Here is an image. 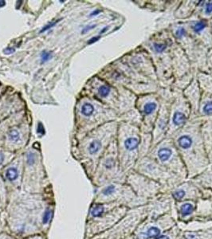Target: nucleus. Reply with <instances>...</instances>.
<instances>
[{"instance_id": "obj_10", "label": "nucleus", "mask_w": 212, "mask_h": 239, "mask_svg": "<svg viewBox=\"0 0 212 239\" xmlns=\"http://www.w3.org/2000/svg\"><path fill=\"white\" fill-rule=\"evenodd\" d=\"M18 176H19L18 170L15 168H10L6 170V177L9 181H11V182L14 181V180L18 178Z\"/></svg>"}, {"instance_id": "obj_13", "label": "nucleus", "mask_w": 212, "mask_h": 239, "mask_svg": "<svg viewBox=\"0 0 212 239\" xmlns=\"http://www.w3.org/2000/svg\"><path fill=\"white\" fill-rule=\"evenodd\" d=\"M193 211V206L191 203H185L181 206V213L184 215H191Z\"/></svg>"}, {"instance_id": "obj_30", "label": "nucleus", "mask_w": 212, "mask_h": 239, "mask_svg": "<svg viewBox=\"0 0 212 239\" xmlns=\"http://www.w3.org/2000/svg\"><path fill=\"white\" fill-rule=\"evenodd\" d=\"M3 160H4V155H3V154L0 152V165L2 164Z\"/></svg>"}, {"instance_id": "obj_1", "label": "nucleus", "mask_w": 212, "mask_h": 239, "mask_svg": "<svg viewBox=\"0 0 212 239\" xmlns=\"http://www.w3.org/2000/svg\"><path fill=\"white\" fill-rule=\"evenodd\" d=\"M159 97L150 93L137 99L136 106L141 117V124L144 125L143 132L149 133L154 128L159 111Z\"/></svg>"}, {"instance_id": "obj_12", "label": "nucleus", "mask_w": 212, "mask_h": 239, "mask_svg": "<svg viewBox=\"0 0 212 239\" xmlns=\"http://www.w3.org/2000/svg\"><path fill=\"white\" fill-rule=\"evenodd\" d=\"M160 233L159 230L157 227H151L147 232H145L144 235L146 237H156Z\"/></svg>"}, {"instance_id": "obj_3", "label": "nucleus", "mask_w": 212, "mask_h": 239, "mask_svg": "<svg viewBox=\"0 0 212 239\" xmlns=\"http://www.w3.org/2000/svg\"><path fill=\"white\" fill-rule=\"evenodd\" d=\"M170 113H171V106L169 104H167L166 103L162 104L154 125V129H153L154 138L163 137L164 134L167 133L168 124H169Z\"/></svg>"}, {"instance_id": "obj_19", "label": "nucleus", "mask_w": 212, "mask_h": 239, "mask_svg": "<svg viewBox=\"0 0 212 239\" xmlns=\"http://www.w3.org/2000/svg\"><path fill=\"white\" fill-rule=\"evenodd\" d=\"M51 217V211L49 210H46L44 213V215H43V223L44 224H47V223H49V219H50Z\"/></svg>"}, {"instance_id": "obj_8", "label": "nucleus", "mask_w": 212, "mask_h": 239, "mask_svg": "<svg viewBox=\"0 0 212 239\" xmlns=\"http://www.w3.org/2000/svg\"><path fill=\"white\" fill-rule=\"evenodd\" d=\"M207 27V22L204 20H200L196 23L193 26V31L197 34H200Z\"/></svg>"}, {"instance_id": "obj_33", "label": "nucleus", "mask_w": 212, "mask_h": 239, "mask_svg": "<svg viewBox=\"0 0 212 239\" xmlns=\"http://www.w3.org/2000/svg\"><path fill=\"white\" fill-rule=\"evenodd\" d=\"M5 5V1H0V7Z\"/></svg>"}, {"instance_id": "obj_26", "label": "nucleus", "mask_w": 212, "mask_h": 239, "mask_svg": "<svg viewBox=\"0 0 212 239\" xmlns=\"http://www.w3.org/2000/svg\"><path fill=\"white\" fill-rule=\"evenodd\" d=\"M14 51H15V49H14V48H11V47H8V48H6V49H5L4 50H3V52H4L6 54H11V53H14Z\"/></svg>"}, {"instance_id": "obj_6", "label": "nucleus", "mask_w": 212, "mask_h": 239, "mask_svg": "<svg viewBox=\"0 0 212 239\" xmlns=\"http://www.w3.org/2000/svg\"><path fill=\"white\" fill-rule=\"evenodd\" d=\"M102 147V143L100 140L98 139H94L93 140L91 143H90L89 145V152H90L91 155H94V154H97L98 151L101 149Z\"/></svg>"}, {"instance_id": "obj_23", "label": "nucleus", "mask_w": 212, "mask_h": 239, "mask_svg": "<svg viewBox=\"0 0 212 239\" xmlns=\"http://www.w3.org/2000/svg\"><path fill=\"white\" fill-rule=\"evenodd\" d=\"M27 163H28L30 165H31V164H34V163L35 162V154L30 152V153H29L27 156Z\"/></svg>"}, {"instance_id": "obj_14", "label": "nucleus", "mask_w": 212, "mask_h": 239, "mask_svg": "<svg viewBox=\"0 0 212 239\" xmlns=\"http://www.w3.org/2000/svg\"><path fill=\"white\" fill-rule=\"evenodd\" d=\"M104 212V207L102 206H96L91 211V214L93 217H99Z\"/></svg>"}, {"instance_id": "obj_16", "label": "nucleus", "mask_w": 212, "mask_h": 239, "mask_svg": "<svg viewBox=\"0 0 212 239\" xmlns=\"http://www.w3.org/2000/svg\"><path fill=\"white\" fill-rule=\"evenodd\" d=\"M53 57V54L49 51H43L41 54L42 63H45Z\"/></svg>"}, {"instance_id": "obj_29", "label": "nucleus", "mask_w": 212, "mask_h": 239, "mask_svg": "<svg viewBox=\"0 0 212 239\" xmlns=\"http://www.w3.org/2000/svg\"><path fill=\"white\" fill-rule=\"evenodd\" d=\"M101 12V10H93V12L91 13V14H90V16H91V17L97 16V15L100 14Z\"/></svg>"}, {"instance_id": "obj_21", "label": "nucleus", "mask_w": 212, "mask_h": 239, "mask_svg": "<svg viewBox=\"0 0 212 239\" xmlns=\"http://www.w3.org/2000/svg\"><path fill=\"white\" fill-rule=\"evenodd\" d=\"M184 195H185V192H184V190H177V191H175L173 194L174 198H176V199H181Z\"/></svg>"}, {"instance_id": "obj_4", "label": "nucleus", "mask_w": 212, "mask_h": 239, "mask_svg": "<svg viewBox=\"0 0 212 239\" xmlns=\"http://www.w3.org/2000/svg\"><path fill=\"white\" fill-rule=\"evenodd\" d=\"M170 143H171L170 140L163 142V143L164 145L161 146L157 151V156L159 159V160L163 163H166V162L168 161L172 157L174 154L173 149L171 147H169Z\"/></svg>"}, {"instance_id": "obj_7", "label": "nucleus", "mask_w": 212, "mask_h": 239, "mask_svg": "<svg viewBox=\"0 0 212 239\" xmlns=\"http://www.w3.org/2000/svg\"><path fill=\"white\" fill-rule=\"evenodd\" d=\"M94 110H95V108H94V106L92 104L85 103L82 105L81 112H82V114L84 115L85 117H90V116H92L93 114Z\"/></svg>"}, {"instance_id": "obj_28", "label": "nucleus", "mask_w": 212, "mask_h": 239, "mask_svg": "<svg viewBox=\"0 0 212 239\" xmlns=\"http://www.w3.org/2000/svg\"><path fill=\"white\" fill-rule=\"evenodd\" d=\"M113 166V163H112V159H108L105 163V167L108 168H111Z\"/></svg>"}, {"instance_id": "obj_11", "label": "nucleus", "mask_w": 212, "mask_h": 239, "mask_svg": "<svg viewBox=\"0 0 212 239\" xmlns=\"http://www.w3.org/2000/svg\"><path fill=\"white\" fill-rule=\"evenodd\" d=\"M153 47L155 49V53H163L167 48V43L163 42H155L153 44Z\"/></svg>"}, {"instance_id": "obj_22", "label": "nucleus", "mask_w": 212, "mask_h": 239, "mask_svg": "<svg viewBox=\"0 0 212 239\" xmlns=\"http://www.w3.org/2000/svg\"><path fill=\"white\" fill-rule=\"evenodd\" d=\"M59 21H60V19H59V20L55 21V22H53V23H49V24L46 25V27H43L42 30V31H41V33H42V32H45V31H48V30L51 29V28H52V27H54V26H55L56 24H57V23H58V22H59Z\"/></svg>"}, {"instance_id": "obj_25", "label": "nucleus", "mask_w": 212, "mask_h": 239, "mask_svg": "<svg viewBox=\"0 0 212 239\" xmlns=\"http://www.w3.org/2000/svg\"><path fill=\"white\" fill-rule=\"evenodd\" d=\"M37 132L38 133V134H41V135H44V134H45V129H44V127H43L42 123H39L38 125Z\"/></svg>"}, {"instance_id": "obj_18", "label": "nucleus", "mask_w": 212, "mask_h": 239, "mask_svg": "<svg viewBox=\"0 0 212 239\" xmlns=\"http://www.w3.org/2000/svg\"><path fill=\"white\" fill-rule=\"evenodd\" d=\"M204 13L206 15H210L212 14V2H207L205 5Z\"/></svg>"}, {"instance_id": "obj_32", "label": "nucleus", "mask_w": 212, "mask_h": 239, "mask_svg": "<svg viewBox=\"0 0 212 239\" xmlns=\"http://www.w3.org/2000/svg\"><path fill=\"white\" fill-rule=\"evenodd\" d=\"M157 239H169V238H168V237H167V236H165V235H163V236L158 237V238H157Z\"/></svg>"}, {"instance_id": "obj_24", "label": "nucleus", "mask_w": 212, "mask_h": 239, "mask_svg": "<svg viewBox=\"0 0 212 239\" xmlns=\"http://www.w3.org/2000/svg\"><path fill=\"white\" fill-rule=\"evenodd\" d=\"M97 27V25H96V24H92V25H89V26H86V27H85V28H84L83 30H82V34H86V33H87L88 31H91V30H92V29L95 28V27Z\"/></svg>"}, {"instance_id": "obj_27", "label": "nucleus", "mask_w": 212, "mask_h": 239, "mask_svg": "<svg viewBox=\"0 0 212 239\" xmlns=\"http://www.w3.org/2000/svg\"><path fill=\"white\" fill-rule=\"evenodd\" d=\"M99 39H100V36H97V37L92 38L90 39V40L88 41V44H92V43H94L95 42H97Z\"/></svg>"}, {"instance_id": "obj_31", "label": "nucleus", "mask_w": 212, "mask_h": 239, "mask_svg": "<svg viewBox=\"0 0 212 239\" xmlns=\"http://www.w3.org/2000/svg\"><path fill=\"white\" fill-rule=\"evenodd\" d=\"M107 30H108V27H104V28H103V30H102V31H101V32H100V34H103V33H104V32H105V31H107Z\"/></svg>"}, {"instance_id": "obj_5", "label": "nucleus", "mask_w": 212, "mask_h": 239, "mask_svg": "<svg viewBox=\"0 0 212 239\" xmlns=\"http://www.w3.org/2000/svg\"><path fill=\"white\" fill-rule=\"evenodd\" d=\"M199 111L203 116L212 115V96H207L199 102Z\"/></svg>"}, {"instance_id": "obj_17", "label": "nucleus", "mask_w": 212, "mask_h": 239, "mask_svg": "<svg viewBox=\"0 0 212 239\" xmlns=\"http://www.w3.org/2000/svg\"><path fill=\"white\" fill-rule=\"evenodd\" d=\"M187 34V31H186L184 27H180V28H178L175 31V35H176V37L179 38H184V36Z\"/></svg>"}, {"instance_id": "obj_15", "label": "nucleus", "mask_w": 212, "mask_h": 239, "mask_svg": "<svg viewBox=\"0 0 212 239\" xmlns=\"http://www.w3.org/2000/svg\"><path fill=\"white\" fill-rule=\"evenodd\" d=\"M8 136L10 140L13 141V142H17V141L19 139V138H20V134H19V132L15 130V129H13V130L10 131Z\"/></svg>"}, {"instance_id": "obj_20", "label": "nucleus", "mask_w": 212, "mask_h": 239, "mask_svg": "<svg viewBox=\"0 0 212 239\" xmlns=\"http://www.w3.org/2000/svg\"><path fill=\"white\" fill-rule=\"evenodd\" d=\"M115 190V186L111 185V186H108L103 190V194H105V195H108V194H111L114 192Z\"/></svg>"}, {"instance_id": "obj_9", "label": "nucleus", "mask_w": 212, "mask_h": 239, "mask_svg": "<svg viewBox=\"0 0 212 239\" xmlns=\"http://www.w3.org/2000/svg\"><path fill=\"white\" fill-rule=\"evenodd\" d=\"M98 94L100 95L101 97L102 98H106L109 96V94L111 92V87L107 85H101L97 89Z\"/></svg>"}, {"instance_id": "obj_2", "label": "nucleus", "mask_w": 212, "mask_h": 239, "mask_svg": "<svg viewBox=\"0 0 212 239\" xmlns=\"http://www.w3.org/2000/svg\"><path fill=\"white\" fill-rule=\"evenodd\" d=\"M173 108H171L170 113V123L168 124L167 135L172 137L179 130L187 124L189 116V104L187 99L183 96L179 97L172 104Z\"/></svg>"}]
</instances>
